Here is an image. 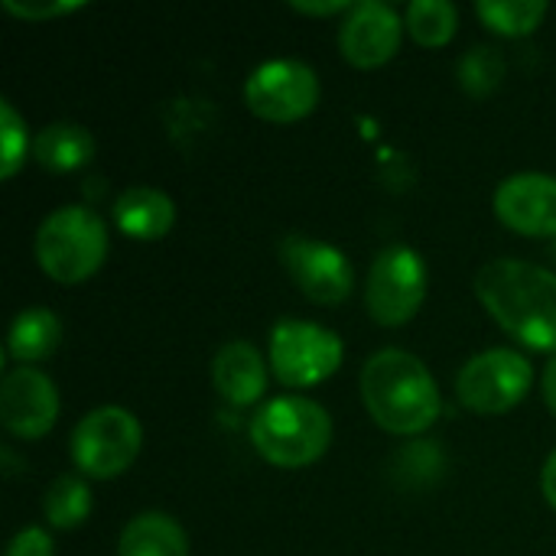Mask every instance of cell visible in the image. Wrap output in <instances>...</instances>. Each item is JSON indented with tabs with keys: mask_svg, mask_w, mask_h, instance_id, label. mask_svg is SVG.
<instances>
[{
	"mask_svg": "<svg viewBox=\"0 0 556 556\" xmlns=\"http://www.w3.org/2000/svg\"><path fill=\"white\" fill-rule=\"evenodd\" d=\"M143 446L140 420L114 404L88 410L72 430V463L85 479H117L124 476Z\"/></svg>",
	"mask_w": 556,
	"mask_h": 556,
	"instance_id": "obj_5",
	"label": "cell"
},
{
	"mask_svg": "<svg viewBox=\"0 0 556 556\" xmlns=\"http://www.w3.org/2000/svg\"><path fill=\"white\" fill-rule=\"evenodd\" d=\"M7 556H55L52 551V538L42 528H23L10 544H7Z\"/></svg>",
	"mask_w": 556,
	"mask_h": 556,
	"instance_id": "obj_25",
	"label": "cell"
},
{
	"mask_svg": "<svg viewBox=\"0 0 556 556\" xmlns=\"http://www.w3.org/2000/svg\"><path fill=\"white\" fill-rule=\"evenodd\" d=\"M358 384L371 420L394 437H417L430 430L443 410V397L430 368L404 349L375 352L365 362Z\"/></svg>",
	"mask_w": 556,
	"mask_h": 556,
	"instance_id": "obj_2",
	"label": "cell"
},
{
	"mask_svg": "<svg viewBox=\"0 0 556 556\" xmlns=\"http://www.w3.org/2000/svg\"><path fill=\"white\" fill-rule=\"evenodd\" d=\"M534 384L531 362L515 349H489L469 358L456 378L459 401L482 417H498L515 410Z\"/></svg>",
	"mask_w": 556,
	"mask_h": 556,
	"instance_id": "obj_8",
	"label": "cell"
},
{
	"mask_svg": "<svg viewBox=\"0 0 556 556\" xmlns=\"http://www.w3.org/2000/svg\"><path fill=\"white\" fill-rule=\"evenodd\" d=\"M117 556H189V534L163 511H143L121 531Z\"/></svg>",
	"mask_w": 556,
	"mask_h": 556,
	"instance_id": "obj_16",
	"label": "cell"
},
{
	"mask_svg": "<svg viewBox=\"0 0 556 556\" xmlns=\"http://www.w3.org/2000/svg\"><path fill=\"white\" fill-rule=\"evenodd\" d=\"M541 394H544V404H547V410L556 417V358L547 365V371H544V381H541Z\"/></svg>",
	"mask_w": 556,
	"mask_h": 556,
	"instance_id": "obj_28",
	"label": "cell"
},
{
	"mask_svg": "<svg viewBox=\"0 0 556 556\" xmlns=\"http://www.w3.org/2000/svg\"><path fill=\"white\" fill-rule=\"evenodd\" d=\"M459 10L450 0H410L404 13V29L414 42L427 49H440L456 36Z\"/></svg>",
	"mask_w": 556,
	"mask_h": 556,
	"instance_id": "obj_20",
	"label": "cell"
},
{
	"mask_svg": "<svg viewBox=\"0 0 556 556\" xmlns=\"http://www.w3.org/2000/svg\"><path fill=\"white\" fill-rule=\"evenodd\" d=\"M251 443L277 469H306L332 443V417L309 397H274L251 420Z\"/></svg>",
	"mask_w": 556,
	"mask_h": 556,
	"instance_id": "obj_3",
	"label": "cell"
},
{
	"mask_svg": "<svg viewBox=\"0 0 556 556\" xmlns=\"http://www.w3.org/2000/svg\"><path fill=\"white\" fill-rule=\"evenodd\" d=\"M541 492H544L547 505L556 511V450L547 456V463L541 469Z\"/></svg>",
	"mask_w": 556,
	"mask_h": 556,
	"instance_id": "obj_27",
	"label": "cell"
},
{
	"mask_svg": "<svg viewBox=\"0 0 556 556\" xmlns=\"http://www.w3.org/2000/svg\"><path fill=\"white\" fill-rule=\"evenodd\" d=\"M59 420V391L39 368H13L0 384V424L20 440H42Z\"/></svg>",
	"mask_w": 556,
	"mask_h": 556,
	"instance_id": "obj_11",
	"label": "cell"
},
{
	"mask_svg": "<svg viewBox=\"0 0 556 556\" xmlns=\"http://www.w3.org/2000/svg\"><path fill=\"white\" fill-rule=\"evenodd\" d=\"M498 222L525 238H556V176L515 173L492 195Z\"/></svg>",
	"mask_w": 556,
	"mask_h": 556,
	"instance_id": "obj_12",
	"label": "cell"
},
{
	"mask_svg": "<svg viewBox=\"0 0 556 556\" xmlns=\"http://www.w3.org/2000/svg\"><path fill=\"white\" fill-rule=\"evenodd\" d=\"M476 296L489 316L534 352H556V274L518 257L479 267Z\"/></svg>",
	"mask_w": 556,
	"mask_h": 556,
	"instance_id": "obj_1",
	"label": "cell"
},
{
	"mask_svg": "<svg viewBox=\"0 0 556 556\" xmlns=\"http://www.w3.org/2000/svg\"><path fill=\"white\" fill-rule=\"evenodd\" d=\"M33 156L42 169L52 173H72L91 163L94 156V137L88 127L72 124V121H55L46 124L33 137Z\"/></svg>",
	"mask_w": 556,
	"mask_h": 556,
	"instance_id": "obj_17",
	"label": "cell"
},
{
	"mask_svg": "<svg viewBox=\"0 0 556 556\" xmlns=\"http://www.w3.org/2000/svg\"><path fill=\"white\" fill-rule=\"evenodd\" d=\"M26 124L10 101H0V179H13L26 160Z\"/></svg>",
	"mask_w": 556,
	"mask_h": 556,
	"instance_id": "obj_23",
	"label": "cell"
},
{
	"mask_svg": "<svg viewBox=\"0 0 556 556\" xmlns=\"http://www.w3.org/2000/svg\"><path fill=\"white\" fill-rule=\"evenodd\" d=\"M427 300V264L407 244L384 248L365 280V306L378 326H404L417 316Z\"/></svg>",
	"mask_w": 556,
	"mask_h": 556,
	"instance_id": "obj_7",
	"label": "cell"
},
{
	"mask_svg": "<svg viewBox=\"0 0 556 556\" xmlns=\"http://www.w3.org/2000/svg\"><path fill=\"white\" fill-rule=\"evenodd\" d=\"M502 78H505V59L492 46H476L459 59V85L472 98L492 94L502 85Z\"/></svg>",
	"mask_w": 556,
	"mask_h": 556,
	"instance_id": "obj_22",
	"label": "cell"
},
{
	"mask_svg": "<svg viewBox=\"0 0 556 556\" xmlns=\"http://www.w3.org/2000/svg\"><path fill=\"white\" fill-rule=\"evenodd\" d=\"M404 23L394 7L381 0L352 3L339 26V49L358 68H378L391 62L401 49Z\"/></svg>",
	"mask_w": 556,
	"mask_h": 556,
	"instance_id": "obj_13",
	"label": "cell"
},
{
	"mask_svg": "<svg viewBox=\"0 0 556 556\" xmlns=\"http://www.w3.org/2000/svg\"><path fill=\"white\" fill-rule=\"evenodd\" d=\"M42 274L55 283H81L108 257V228L94 208L62 205L42 218L33 241Z\"/></svg>",
	"mask_w": 556,
	"mask_h": 556,
	"instance_id": "obj_4",
	"label": "cell"
},
{
	"mask_svg": "<svg viewBox=\"0 0 556 556\" xmlns=\"http://www.w3.org/2000/svg\"><path fill=\"white\" fill-rule=\"evenodd\" d=\"M479 20L498 36H528L547 16L544 0H479Z\"/></svg>",
	"mask_w": 556,
	"mask_h": 556,
	"instance_id": "obj_21",
	"label": "cell"
},
{
	"mask_svg": "<svg viewBox=\"0 0 556 556\" xmlns=\"http://www.w3.org/2000/svg\"><path fill=\"white\" fill-rule=\"evenodd\" d=\"M85 0H3V10L20 16V20H55V16H65V13H75L81 10Z\"/></svg>",
	"mask_w": 556,
	"mask_h": 556,
	"instance_id": "obj_24",
	"label": "cell"
},
{
	"mask_svg": "<svg viewBox=\"0 0 556 556\" xmlns=\"http://www.w3.org/2000/svg\"><path fill=\"white\" fill-rule=\"evenodd\" d=\"M212 384L228 404L251 407L267 391V362L251 342L231 339L218 349L212 362Z\"/></svg>",
	"mask_w": 556,
	"mask_h": 556,
	"instance_id": "obj_14",
	"label": "cell"
},
{
	"mask_svg": "<svg viewBox=\"0 0 556 556\" xmlns=\"http://www.w3.org/2000/svg\"><path fill=\"white\" fill-rule=\"evenodd\" d=\"M277 251L283 270L290 274V280L306 300L319 306H339L352 296L355 270L339 248L306 235H287Z\"/></svg>",
	"mask_w": 556,
	"mask_h": 556,
	"instance_id": "obj_10",
	"label": "cell"
},
{
	"mask_svg": "<svg viewBox=\"0 0 556 556\" xmlns=\"http://www.w3.org/2000/svg\"><path fill=\"white\" fill-rule=\"evenodd\" d=\"M270 368L283 388H313L329 381L342 365V339L306 319H280L270 332Z\"/></svg>",
	"mask_w": 556,
	"mask_h": 556,
	"instance_id": "obj_6",
	"label": "cell"
},
{
	"mask_svg": "<svg viewBox=\"0 0 556 556\" xmlns=\"http://www.w3.org/2000/svg\"><path fill=\"white\" fill-rule=\"evenodd\" d=\"M62 342V323L52 309L46 306H29L23 309L10 332H7V352L13 362L33 368L36 362H46Z\"/></svg>",
	"mask_w": 556,
	"mask_h": 556,
	"instance_id": "obj_18",
	"label": "cell"
},
{
	"mask_svg": "<svg viewBox=\"0 0 556 556\" xmlns=\"http://www.w3.org/2000/svg\"><path fill=\"white\" fill-rule=\"evenodd\" d=\"M290 7L306 13V16H332V13H349L352 10L349 0H290Z\"/></svg>",
	"mask_w": 556,
	"mask_h": 556,
	"instance_id": "obj_26",
	"label": "cell"
},
{
	"mask_svg": "<svg viewBox=\"0 0 556 556\" xmlns=\"http://www.w3.org/2000/svg\"><path fill=\"white\" fill-rule=\"evenodd\" d=\"M244 101L261 121L293 124L316 111L319 75L300 59H270L248 75Z\"/></svg>",
	"mask_w": 556,
	"mask_h": 556,
	"instance_id": "obj_9",
	"label": "cell"
},
{
	"mask_svg": "<svg viewBox=\"0 0 556 556\" xmlns=\"http://www.w3.org/2000/svg\"><path fill=\"white\" fill-rule=\"evenodd\" d=\"M42 515H46V525L55 528V531H75L88 521L91 515V489L81 476H59L49 489H46V498H42Z\"/></svg>",
	"mask_w": 556,
	"mask_h": 556,
	"instance_id": "obj_19",
	"label": "cell"
},
{
	"mask_svg": "<svg viewBox=\"0 0 556 556\" xmlns=\"http://www.w3.org/2000/svg\"><path fill=\"white\" fill-rule=\"evenodd\" d=\"M114 225L134 241H160L176 225V205L163 189L130 186L114 199Z\"/></svg>",
	"mask_w": 556,
	"mask_h": 556,
	"instance_id": "obj_15",
	"label": "cell"
}]
</instances>
